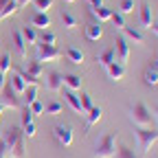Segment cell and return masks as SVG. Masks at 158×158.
<instances>
[{
    "label": "cell",
    "mask_w": 158,
    "mask_h": 158,
    "mask_svg": "<svg viewBox=\"0 0 158 158\" xmlns=\"http://www.w3.org/2000/svg\"><path fill=\"white\" fill-rule=\"evenodd\" d=\"M143 81H145V86H156L158 84V70H154V68H145V73H143Z\"/></svg>",
    "instance_id": "4316f807"
},
{
    "label": "cell",
    "mask_w": 158,
    "mask_h": 158,
    "mask_svg": "<svg viewBox=\"0 0 158 158\" xmlns=\"http://www.w3.org/2000/svg\"><path fill=\"white\" fill-rule=\"evenodd\" d=\"M31 27H33V29H44V31H46V29L51 27V15H48V13H40V11L33 13V15H31Z\"/></svg>",
    "instance_id": "2e32d148"
},
{
    "label": "cell",
    "mask_w": 158,
    "mask_h": 158,
    "mask_svg": "<svg viewBox=\"0 0 158 158\" xmlns=\"http://www.w3.org/2000/svg\"><path fill=\"white\" fill-rule=\"evenodd\" d=\"M152 31H154V33L158 35V24H152Z\"/></svg>",
    "instance_id": "7dc6e473"
},
{
    "label": "cell",
    "mask_w": 158,
    "mask_h": 158,
    "mask_svg": "<svg viewBox=\"0 0 158 158\" xmlns=\"http://www.w3.org/2000/svg\"><path fill=\"white\" fill-rule=\"evenodd\" d=\"M132 11H134V0H121V2H118V13L127 15Z\"/></svg>",
    "instance_id": "e575fe53"
},
{
    "label": "cell",
    "mask_w": 158,
    "mask_h": 158,
    "mask_svg": "<svg viewBox=\"0 0 158 158\" xmlns=\"http://www.w3.org/2000/svg\"><path fill=\"white\" fill-rule=\"evenodd\" d=\"M33 5L40 13H48V9L53 7V0H33Z\"/></svg>",
    "instance_id": "d6a6232c"
},
{
    "label": "cell",
    "mask_w": 158,
    "mask_h": 158,
    "mask_svg": "<svg viewBox=\"0 0 158 158\" xmlns=\"http://www.w3.org/2000/svg\"><path fill=\"white\" fill-rule=\"evenodd\" d=\"M53 136L62 147H70L73 145V127L70 125H55L53 127Z\"/></svg>",
    "instance_id": "8992f818"
},
{
    "label": "cell",
    "mask_w": 158,
    "mask_h": 158,
    "mask_svg": "<svg viewBox=\"0 0 158 158\" xmlns=\"http://www.w3.org/2000/svg\"><path fill=\"white\" fill-rule=\"evenodd\" d=\"M88 125H94V123H99L101 121V116H103V110H101V106H92L88 112Z\"/></svg>",
    "instance_id": "7402d4cb"
},
{
    "label": "cell",
    "mask_w": 158,
    "mask_h": 158,
    "mask_svg": "<svg viewBox=\"0 0 158 158\" xmlns=\"http://www.w3.org/2000/svg\"><path fill=\"white\" fill-rule=\"evenodd\" d=\"M7 154H9V149H7V145L2 143V138H0V158H7Z\"/></svg>",
    "instance_id": "60d3db41"
},
{
    "label": "cell",
    "mask_w": 158,
    "mask_h": 158,
    "mask_svg": "<svg viewBox=\"0 0 158 158\" xmlns=\"http://www.w3.org/2000/svg\"><path fill=\"white\" fill-rule=\"evenodd\" d=\"M33 101H37V86H27V90L22 92V103L31 106Z\"/></svg>",
    "instance_id": "44dd1931"
},
{
    "label": "cell",
    "mask_w": 158,
    "mask_h": 158,
    "mask_svg": "<svg viewBox=\"0 0 158 158\" xmlns=\"http://www.w3.org/2000/svg\"><path fill=\"white\" fill-rule=\"evenodd\" d=\"M79 103H81V110L84 112H88L94 103H92V94H88V92H81L79 94Z\"/></svg>",
    "instance_id": "1f68e13d"
},
{
    "label": "cell",
    "mask_w": 158,
    "mask_h": 158,
    "mask_svg": "<svg viewBox=\"0 0 158 158\" xmlns=\"http://www.w3.org/2000/svg\"><path fill=\"white\" fill-rule=\"evenodd\" d=\"M29 123H33V114H31L29 106H22V127L29 125Z\"/></svg>",
    "instance_id": "74e56055"
},
{
    "label": "cell",
    "mask_w": 158,
    "mask_h": 158,
    "mask_svg": "<svg viewBox=\"0 0 158 158\" xmlns=\"http://www.w3.org/2000/svg\"><path fill=\"white\" fill-rule=\"evenodd\" d=\"M149 68H154V70H158V53L152 57V62H149Z\"/></svg>",
    "instance_id": "b9f144b4"
},
{
    "label": "cell",
    "mask_w": 158,
    "mask_h": 158,
    "mask_svg": "<svg viewBox=\"0 0 158 158\" xmlns=\"http://www.w3.org/2000/svg\"><path fill=\"white\" fill-rule=\"evenodd\" d=\"M66 57H68V62H73V64H77V66H81L84 64V53L79 51V48H68L66 51Z\"/></svg>",
    "instance_id": "d4e9b609"
},
{
    "label": "cell",
    "mask_w": 158,
    "mask_h": 158,
    "mask_svg": "<svg viewBox=\"0 0 158 158\" xmlns=\"http://www.w3.org/2000/svg\"><path fill=\"white\" fill-rule=\"evenodd\" d=\"M15 11H18V2H15V0H9V2H7L2 9H0V20H5V18L13 15Z\"/></svg>",
    "instance_id": "83f0119b"
},
{
    "label": "cell",
    "mask_w": 158,
    "mask_h": 158,
    "mask_svg": "<svg viewBox=\"0 0 158 158\" xmlns=\"http://www.w3.org/2000/svg\"><path fill=\"white\" fill-rule=\"evenodd\" d=\"M11 40H13V51L20 59H27V42H24V37L22 33H20V29H15L11 33Z\"/></svg>",
    "instance_id": "30bf717a"
},
{
    "label": "cell",
    "mask_w": 158,
    "mask_h": 158,
    "mask_svg": "<svg viewBox=\"0 0 158 158\" xmlns=\"http://www.w3.org/2000/svg\"><path fill=\"white\" fill-rule=\"evenodd\" d=\"M88 5H90V7H101L103 0H88Z\"/></svg>",
    "instance_id": "ee69618b"
},
{
    "label": "cell",
    "mask_w": 158,
    "mask_h": 158,
    "mask_svg": "<svg viewBox=\"0 0 158 158\" xmlns=\"http://www.w3.org/2000/svg\"><path fill=\"white\" fill-rule=\"evenodd\" d=\"M29 110H31V114H33V116H40V114H44V106L40 103V101H33V103L29 106Z\"/></svg>",
    "instance_id": "f35d334b"
},
{
    "label": "cell",
    "mask_w": 158,
    "mask_h": 158,
    "mask_svg": "<svg viewBox=\"0 0 158 158\" xmlns=\"http://www.w3.org/2000/svg\"><path fill=\"white\" fill-rule=\"evenodd\" d=\"M7 2H9V0H0V9H2V7H5Z\"/></svg>",
    "instance_id": "c3c4849f"
},
{
    "label": "cell",
    "mask_w": 158,
    "mask_h": 158,
    "mask_svg": "<svg viewBox=\"0 0 158 158\" xmlns=\"http://www.w3.org/2000/svg\"><path fill=\"white\" fill-rule=\"evenodd\" d=\"M116 158H138L134 154V149H130L127 145H116V152H114Z\"/></svg>",
    "instance_id": "f1b7e54d"
},
{
    "label": "cell",
    "mask_w": 158,
    "mask_h": 158,
    "mask_svg": "<svg viewBox=\"0 0 158 158\" xmlns=\"http://www.w3.org/2000/svg\"><path fill=\"white\" fill-rule=\"evenodd\" d=\"M9 88L18 94V97H22V92L27 90V81H24V79H22V75H20V73H13L11 77H9Z\"/></svg>",
    "instance_id": "5bb4252c"
},
{
    "label": "cell",
    "mask_w": 158,
    "mask_h": 158,
    "mask_svg": "<svg viewBox=\"0 0 158 158\" xmlns=\"http://www.w3.org/2000/svg\"><path fill=\"white\" fill-rule=\"evenodd\" d=\"M110 20H112V24H114L116 29H123V27H125V15L118 13V11H112V18H110Z\"/></svg>",
    "instance_id": "d590c367"
},
{
    "label": "cell",
    "mask_w": 158,
    "mask_h": 158,
    "mask_svg": "<svg viewBox=\"0 0 158 158\" xmlns=\"http://www.w3.org/2000/svg\"><path fill=\"white\" fill-rule=\"evenodd\" d=\"M0 106L13 108V110H22V101H20V97L9 88V84H5V88L0 90Z\"/></svg>",
    "instance_id": "5b68a950"
},
{
    "label": "cell",
    "mask_w": 158,
    "mask_h": 158,
    "mask_svg": "<svg viewBox=\"0 0 158 158\" xmlns=\"http://www.w3.org/2000/svg\"><path fill=\"white\" fill-rule=\"evenodd\" d=\"M0 136H2V134H0Z\"/></svg>",
    "instance_id": "816d5d0a"
},
{
    "label": "cell",
    "mask_w": 158,
    "mask_h": 158,
    "mask_svg": "<svg viewBox=\"0 0 158 158\" xmlns=\"http://www.w3.org/2000/svg\"><path fill=\"white\" fill-rule=\"evenodd\" d=\"M59 18H62V24H64L68 31H75V29L79 27V20H77L70 11H62V15H59Z\"/></svg>",
    "instance_id": "ffe728a7"
},
{
    "label": "cell",
    "mask_w": 158,
    "mask_h": 158,
    "mask_svg": "<svg viewBox=\"0 0 158 158\" xmlns=\"http://www.w3.org/2000/svg\"><path fill=\"white\" fill-rule=\"evenodd\" d=\"M136 141H138V149L141 152H149L152 145L158 141V127H136Z\"/></svg>",
    "instance_id": "7a4b0ae2"
},
{
    "label": "cell",
    "mask_w": 158,
    "mask_h": 158,
    "mask_svg": "<svg viewBox=\"0 0 158 158\" xmlns=\"http://www.w3.org/2000/svg\"><path fill=\"white\" fill-rule=\"evenodd\" d=\"M5 84H7V77H5L2 73H0V90H2V88H5Z\"/></svg>",
    "instance_id": "f6af8a7d"
},
{
    "label": "cell",
    "mask_w": 158,
    "mask_h": 158,
    "mask_svg": "<svg viewBox=\"0 0 158 158\" xmlns=\"http://www.w3.org/2000/svg\"><path fill=\"white\" fill-rule=\"evenodd\" d=\"M149 112H154V114H152V116H156V121H158V106H154V108H152V110H149Z\"/></svg>",
    "instance_id": "bcb514c9"
},
{
    "label": "cell",
    "mask_w": 158,
    "mask_h": 158,
    "mask_svg": "<svg viewBox=\"0 0 158 158\" xmlns=\"http://www.w3.org/2000/svg\"><path fill=\"white\" fill-rule=\"evenodd\" d=\"M15 2H18V9H22V7H27L29 2H33V0H15Z\"/></svg>",
    "instance_id": "7bdbcfd3"
},
{
    "label": "cell",
    "mask_w": 158,
    "mask_h": 158,
    "mask_svg": "<svg viewBox=\"0 0 158 158\" xmlns=\"http://www.w3.org/2000/svg\"><path fill=\"white\" fill-rule=\"evenodd\" d=\"M130 118L136 127H152V112L145 103H134L130 108Z\"/></svg>",
    "instance_id": "6da1fadb"
},
{
    "label": "cell",
    "mask_w": 158,
    "mask_h": 158,
    "mask_svg": "<svg viewBox=\"0 0 158 158\" xmlns=\"http://www.w3.org/2000/svg\"><path fill=\"white\" fill-rule=\"evenodd\" d=\"M9 156H11V158H24V141H22V136H20V138H18V143L11 147Z\"/></svg>",
    "instance_id": "f546056e"
},
{
    "label": "cell",
    "mask_w": 158,
    "mask_h": 158,
    "mask_svg": "<svg viewBox=\"0 0 158 158\" xmlns=\"http://www.w3.org/2000/svg\"><path fill=\"white\" fill-rule=\"evenodd\" d=\"M33 46H35V62H40V64H44V62H55V59L62 57V51H59L57 46L42 44L40 40H37Z\"/></svg>",
    "instance_id": "3957f363"
},
{
    "label": "cell",
    "mask_w": 158,
    "mask_h": 158,
    "mask_svg": "<svg viewBox=\"0 0 158 158\" xmlns=\"http://www.w3.org/2000/svg\"><path fill=\"white\" fill-rule=\"evenodd\" d=\"M22 134H24V136H29V138H33V136H35V125H33V123L24 125V127H22Z\"/></svg>",
    "instance_id": "ab89813d"
},
{
    "label": "cell",
    "mask_w": 158,
    "mask_h": 158,
    "mask_svg": "<svg viewBox=\"0 0 158 158\" xmlns=\"http://www.w3.org/2000/svg\"><path fill=\"white\" fill-rule=\"evenodd\" d=\"M20 33H22V37H24V42H27V44H35L37 40H40V37H37V33H35V29H33V27H29V24L20 29Z\"/></svg>",
    "instance_id": "cb8c5ba5"
},
{
    "label": "cell",
    "mask_w": 158,
    "mask_h": 158,
    "mask_svg": "<svg viewBox=\"0 0 158 158\" xmlns=\"http://www.w3.org/2000/svg\"><path fill=\"white\" fill-rule=\"evenodd\" d=\"M62 103H59V101H51L48 106H44V112L48 114V116H57V114H62Z\"/></svg>",
    "instance_id": "4dcf8cb0"
},
{
    "label": "cell",
    "mask_w": 158,
    "mask_h": 158,
    "mask_svg": "<svg viewBox=\"0 0 158 158\" xmlns=\"http://www.w3.org/2000/svg\"><path fill=\"white\" fill-rule=\"evenodd\" d=\"M46 88L51 90V92H59L64 88V75H59V73H48L46 75Z\"/></svg>",
    "instance_id": "7c38bea8"
},
{
    "label": "cell",
    "mask_w": 158,
    "mask_h": 158,
    "mask_svg": "<svg viewBox=\"0 0 158 158\" xmlns=\"http://www.w3.org/2000/svg\"><path fill=\"white\" fill-rule=\"evenodd\" d=\"M97 62L101 64L103 68H108V66H110L112 62H116V51H114V48H108V51H103L101 55L97 57Z\"/></svg>",
    "instance_id": "d6986e66"
},
{
    "label": "cell",
    "mask_w": 158,
    "mask_h": 158,
    "mask_svg": "<svg viewBox=\"0 0 158 158\" xmlns=\"http://www.w3.org/2000/svg\"><path fill=\"white\" fill-rule=\"evenodd\" d=\"M9 68H11V55H9V53H5V55H0V73L7 75V73H9Z\"/></svg>",
    "instance_id": "836d02e7"
},
{
    "label": "cell",
    "mask_w": 158,
    "mask_h": 158,
    "mask_svg": "<svg viewBox=\"0 0 158 158\" xmlns=\"http://www.w3.org/2000/svg\"><path fill=\"white\" fill-rule=\"evenodd\" d=\"M2 112H5V106H0V118H2Z\"/></svg>",
    "instance_id": "681fc988"
},
{
    "label": "cell",
    "mask_w": 158,
    "mask_h": 158,
    "mask_svg": "<svg viewBox=\"0 0 158 158\" xmlns=\"http://www.w3.org/2000/svg\"><path fill=\"white\" fill-rule=\"evenodd\" d=\"M108 77L112 79V81H121V79L125 77V66L123 64H118V62H112L108 68H106Z\"/></svg>",
    "instance_id": "e0dca14e"
},
{
    "label": "cell",
    "mask_w": 158,
    "mask_h": 158,
    "mask_svg": "<svg viewBox=\"0 0 158 158\" xmlns=\"http://www.w3.org/2000/svg\"><path fill=\"white\" fill-rule=\"evenodd\" d=\"M121 31L125 33V40H132V42H134V44H138V46L145 44V37H143V33L138 31V29H134V27H127V24H125Z\"/></svg>",
    "instance_id": "ac0fdd59"
},
{
    "label": "cell",
    "mask_w": 158,
    "mask_h": 158,
    "mask_svg": "<svg viewBox=\"0 0 158 158\" xmlns=\"http://www.w3.org/2000/svg\"><path fill=\"white\" fill-rule=\"evenodd\" d=\"M24 73L31 75V77H35V79H40V77L44 75V64H40V62H29V66H27Z\"/></svg>",
    "instance_id": "603a6c76"
},
{
    "label": "cell",
    "mask_w": 158,
    "mask_h": 158,
    "mask_svg": "<svg viewBox=\"0 0 158 158\" xmlns=\"http://www.w3.org/2000/svg\"><path fill=\"white\" fill-rule=\"evenodd\" d=\"M64 86L68 90H79V88H81V77H79V75H66L64 77Z\"/></svg>",
    "instance_id": "484cf974"
},
{
    "label": "cell",
    "mask_w": 158,
    "mask_h": 158,
    "mask_svg": "<svg viewBox=\"0 0 158 158\" xmlns=\"http://www.w3.org/2000/svg\"><path fill=\"white\" fill-rule=\"evenodd\" d=\"M20 136H22V127H9V130H5V136H0V138H2V143L7 145V149L11 152V147L18 143Z\"/></svg>",
    "instance_id": "4fadbf2b"
},
{
    "label": "cell",
    "mask_w": 158,
    "mask_h": 158,
    "mask_svg": "<svg viewBox=\"0 0 158 158\" xmlns=\"http://www.w3.org/2000/svg\"><path fill=\"white\" fill-rule=\"evenodd\" d=\"M42 44H48V46H55V42H57V35L55 33H51V31H46L44 35H42V40H40Z\"/></svg>",
    "instance_id": "8d00e7d4"
},
{
    "label": "cell",
    "mask_w": 158,
    "mask_h": 158,
    "mask_svg": "<svg viewBox=\"0 0 158 158\" xmlns=\"http://www.w3.org/2000/svg\"><path fill=\"white\" fill-rule=\"evenodd\" d=\"M114 44H116V48H114V51H116V55H118V59H116V62L125 66V64H127V59H130V44H127L125 35H118Z\"/></svg>",
    "instance_id": "52a82bcc"
},
{
    "label": "cell",
    "mask_w": 158,
    "mask_h": 158,
    "mask_svg": "<svg viewBox=\"0 0 158 158\" xmlns=\"http://www.w3.org/2000/svg\"><path fill=\"white\" fill-rule=\"evenodd\" d=\"M116 152V138L114 134H106L99 138V143L94 147V158H112Z\"/></svg>",
    "instance_id": "277c9868"
},
{
    "label": "cell",
    "mask_w": 158,
    "mask_h": 158,
    "mask_svg": "<svg viewBox=\"0 0 158 158\" xmlns=\"http://www.w3.org/2000/svg\"><path fill=\"white\" fill-rule=\"evenodd\" d=\"M62 90H64V97H66V103L73 108V112H77V114H84L81 103H79V94H77L75 90H68V88H62Z\"/></svg>",
    "instance_id": "9a60e30c"
},
{
    "label": "cell",
    "mask_w": 158,
    "mask_h": 158,
    "mask_svg": "<svg viewBox=\"0 0 158 158\" xmlns=\"http://www.w3.org/2000/svg\"><path fill=\"white\" fill-rule=\"evenodd\" d=\"M86 40H88V42H99V40H101L103 37V27H101V22H94V20H92V22L86 27Z\"/></svg>",
    "instance_id": "8fae6325"
},
{
    "label": "cell",
    "mask_w": 158,
    "mask_h": 158,
    "mask_svg": "<svg viewBox=\"0 0 158 158\" xmlns=\"http://www.w3.org/2000/svg\"><path fill=\"white\" fill-rule=\"evenodd\" d=\"M138 24H141L143 29H152L154 24V15H152V7L149 2H141V9H138Z\"/></svg>",
    "instance_id": "ba28073f"
},
{
    "label": "cell",
    "mask_w": 158,
    "mask_h": 158,
    "mask_svg": "<svg viewBox=\"0 0 158 158\" xmlns=\"http://www.w3.org/2000/svg\"><path fill=\"white\" fill-rule=\"evenodd\" d=\"M64 2H75V0H64Z\"/></svg>",
    "instance_id": "f907efd6"
},
{
    "label": "cell",
    "mask_w": 158,
    "mask_h": 158,
    "mask_svg": "<svg viewBox=\"0 0 158 158\" xmlns=\"http://www.w3.org/2000/svg\"><path fill=\"white\" fill-rule=\"evenodd\" d=\"M88 9V13H90V18L94 20V22H108V20L112 18V9H108L106 5H101V7H86Z\"/></svg>",
    "instance_id": "9c48e42d"
}]
</instances>
